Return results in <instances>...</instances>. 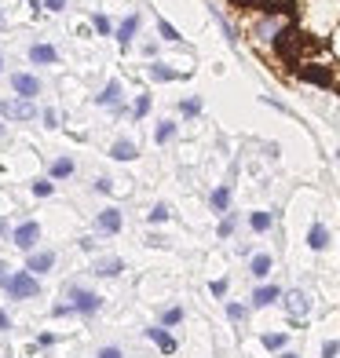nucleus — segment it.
<instances>
[{"instance_id": "obj_42", "label": "nucleus", "mask_w": 340, "mask_h": 358, "mask_svg": "<svg viewBox=\"0 0 340 358\" xmlns=\"http://www.w3.org/2000/svg\"><path fill=\"white\" fill-rule=\"evenodd\" d=\"M227 292V282H213V296H223Z\"/></svg>"}, {"instance_id": "obj_29", "label": "nucleus", "mask_w": 340, "mask_h": 358, "mask_svg": "<svg viewBox=\"0 0 340 358\" xmlns=\"http://www.w3.org/2000/svg\"><path fill=\"white\" fill-rule=\"evenodd\" d=\"M147 220H150V223H169V220H172V213H169V205H154Z\"/></svg>"}, {"instance_id": "obj_4", "label": "nucleus", "mask_w": 340, "mask_h": 358, "mask_svg": "<svg viewBox=\"0 0 340 358\" xmlns=\"http://www.w3.org/2000/svg\"><path fill=\"white\" fill-rule=\"evenodd\" d=\"M0 117L4 121H34L37 106H34V99H4L0 103Z\"/></svg>"}, {"instance_id": "obj_19", "label": "nucleus", "mask_w": 340, "mask_h": 358, "mask_svg": "<svg viewBox=\"0 0 340 358\" xmlns=\"http://www.w3.org/2000/svg\"><path fill=\"white\" fill-rule=\"evenodd\" d=\"M271 267H274V259H271L267 252H260V256H253V264H249V271L256 274V278H267V274H271Z\"/></svg>"}, {"instance_id": "obj_38", "label": "nucleus", "mask_w": 340, "mask_h": 358, "mask_svg": "<svg viewBox=\"0 0 340 358\" xmlns=\"http://www.w3.org/2000/svg\"><path fill=\"white\" fill-rule=\"evenodd\" d=\"M55 344V333H41L37 336V348H52Z\"/></svg>"}, {"instance_id": "obj_18", "label": "nucleus", "mask_w": 340, "mask_h": 358, "mask_svg": "<svg viewBox=\"0 0 340 358\" xmlns=\"http://www.w3.org/2000/svg\"><path fill=\"white\" fill-rule=\"evenodd\" d=\"M150 77H154V80H161V85H165V80H176V77H187V70L180 73V70H172V66H165V62H154V66H150Z\"/></svg>"}, {"instance_id": "obj_37", "label": "nucleus", "mask_w": 340, "mask_h": 358, "mask_svg": "<svg viewBox=\"0 0 340 358\" xmlns=\"http://www.w3.org/2000/svg\"><path fill=\"white\" fill-rule=\"evenodd\" d=\"M8 282H11V271H8L4 259H0V289H8Z\"/></svg>"}, {"instance_id": "obj_5", "label": "nucleus", "mask_w": 340, "mask_h": 358, "mask_svg": "<svg viewBox=\"0 0 340 358\" xmlns=\"http://www.w3.org/2000/svg\"><path fill=\"white\" fill-rule=\"evenodd\" d=\"M37 238H41V223H19L11 231V241H15V249H22V252H34V245H37Z\"/></svg>"}, {"instance_id": "obj_28", "label": "nucleus", "mask_w": 340, "mask_h": 358, "mask_svg": "<svg viewBox=\"0 0 340 358\" xmlns=\"http://www.w3.org/2000/svg\"><path fill=\"white\" fill-rule=\"evenodd\" d=\"M34 194H37V198H52L55 183H52V179H34Z\"/></svg>"}, {"instance_id": "obj_16", "label": "nucleus", "mask_w": 340, "mask_h": 358, "mask_svg": "<svg viewBox=\"0 0 340 358\" xmlns=\"http://www.w3.org/2000/svg\"><path fill=\"white\" fill-rule=\"evenodd\" d=\"M136 29H139V15H128V19L118 26V44H132L136 41Z\"/></svg>"}, {"instance_id": "obj_13", "label": "nucleus", "mask_w": 340, "mask_h": 358, "mask_svg": "<svg viewBox=\"0 0 340 358\" xmlns=\"http://www.w3.org/2000/svg\"><path fill=\"white\" fill-rule=\"evenodd\" d=\"M278 34H282V19H260V22H256V29H253L256 41H274Z\"/></svg>"}, {"instance_id": "obj_6", "label": "nucleus", "mask_w": 340, "mask_h": 358, "mask_svg": "<svg viewBox=\"0 0 340 358\" xmlns=\"http://www.w3.org/2000/svg\"><path fill=\"white\" fill-rule=\"evenodd\" d=\"M11 88H15V99H37V95H41V80L34 73H15Z\"/></svg>"}, {"instance_id": "obj_7", "label": "nucleus", "mask_w": 340, "mask_h": 358, "mask_svg": "<svg viewBox=\"0 0 340 358\" xmlns=\"http://www.w3.org/2000/svg\"><path fill=\"white\" fill-rule=\"evenodd\" d=\"M121 227H125L121 208H103V213L95 216V231H99V234H118Z\"/></svg>"}, {"instance_id": "obj_9", "label": "nucleus", "mask_w": 340, "mask_h": 358, "mask_svg": "<svg viewBox=\"0 0 340 358\" xmlns=\"http://www.w3.org/2000/svg\"><path fill=\"white\" fill-rule=\"evenodd\" d=\"M55 267V252H26V271L29 274H48Z\"/></svg>"}, {"instance_id": "obj_22", "label": "nucleus", "mask_w": 340, "mask_h": 358, "mask_svg": "<svg viewBox=\"0 0 340 358\" xmlns=\"http://www.w3.org/2000/svg\"><path fill=\"white\" fill-rule=\"evenodd\" d=\"M260 344H264L267 351H282V348L289 344V336H285V333H264V336H260Z\"/></svg>"}, {"instance_id": "obj_31", "label": "nucleus", "mask_w": 340, "mask_h": 358, "mask_svg": "<svg viewBox=\"0 0 340 358\" xmlns=\"http://www.w3.org/2000/svg\"><path fill=\"white\" fill-rule=\"evenodd\" d=\"M92 26H95V34H103V37H110V34H113V26H110V19H106V15H95V19H92Z\"/></svg>"}, {"instance_id": "obj_24", "label": "nucleus", "mask_w": 340, "mask_h": 358, "mask_svg": "<svg viewBox=\"0 0 340 358\" xmlns=\"http://www.w3.org/2000/svg\"><path fill=\"white\" fill-rule=\"evenodd\" d=\"M172 136H176V124H172L169 117H165V121H157V132H154V139H157L161 146H165V143H169Z\"/></svg>"}, {"instance_id": "obj_40", "label": "nucleus", "mask_w": 340, "mask_h": 358, "mask_svg": "<svg viewBox=\"0 0 340 358\" xmlns=\"http://www.w3.org/2000/svg\"><path fill=\"white\" fill-rule=\"evenodd\" d=\"M95 190H99V194H113V179H99V183H95Z\"/></svg>"}, {"instance_id": "obj_3", "label": "nucleus", "mask_w": 340, "mask_h": 358, "mask_svg": "<svg viewBox=\"0 0 340 358\" xmlns=\"http://www.w3.org/2000/svg\"><path fill=\"white\" fill-rule=\"evenodd\" d=\"M66 292L73 296V315H99V307H103L99 292H88L80 285H66Z\"/></svg>"}, {"instance_id": "obj_39", "label": "nucleus", "mask_w": 340, "mask_h": 358, "mask_svg": "<svg viewBox=\"0 0 340 358\" xmlns=\"http://www.w3.org/2000/svg\"><path fill=\"white\" fill-rule=\"evenodd\" d=\"M41 4H44L48 11H62V8H66V0H41Z\"/></svg>"}, {"instance_id": "obj_33", "label": "nucleus", "mask_w": 340, "mask_h": 358, "mask_svg": "<svg viewBox=\"0 0 340 358\" xmlns=\"http://www.w3.org/2000/svg\"><path fill=\"white\" fill-rule=\"evenodd\" d=\"M44 124H48V128H59V124H62V113H59V110H44Z\"/></svg>"}, {"instance_id": "obj_17", "label": "nucleus", "mask_w": 340, "mask_h": 358, "mask_svg": "<svg viewBox=\"0 0 340 358\" xmlns=\"http://www.w3.org/2000/svg\"><path fill=\"white\" fill-rule=\"evenodd\" d=\"M95 103H99V106H118L121 103V85H118V80H110V85L99 92V99H95Z\"/></svg>"}, {"instance_id": "obj_34", "label": "nucleus", "mask_w": 340, "mask_h": 358, "mask_svg": "<svg viewBox=\"0 0 340 358\" xmlns=\"http://www.w3.org/2000/svg\"><path fill=\"white\" fill-rule=\"evenodd\" d=\"M340 355V340H330L326 348H322V358H337Z\"/></svg>"}, {"instance_id": "obj_8", "label": "nucleus", "mask_w": 340, "mask_h": 358, "mask_svg": "<svg viewBox=\"0 0 340 358\" xmlns=\"http://www.w3.org/2000/svg\"><path fill=\"white\" fill-rule=\"evenodd\" d=\"M121 271H125V259L121 256H99L92 264V274H99V278H118Z\"/></svg>"}, {"instance_id": "obj_23", "label": "nucleus", "mask_w": 340, "mask_h": 358, "mask_svg": "<svg viewBox=\"0 0 340 358\" xmlns=\"http://www.w3.org/2000/svg\"><path fill=\"white\" fill-rule=\"evenodd\" d=\"M271 223H274V216H271V213H253V216H249V227H253L256 234L271 231Z\"/></svg>"}, {"instance_id": "obj_2", "label": "nucleus", "mask_w": 340, "mask_h": 358, "mask_svg": "<svg viewBox=\"0 0 340 358\" xmlns=\"http://www.w3.org/2000/svg\"><path fill=\"white\" fill-rule=\"evenodd\" d=\"M8 292L15 300H34L37 292H41V282H37V274H29V271H19V274H11V282H8Z\"/></svg>"}, {"instance_id": "obj_46", "label": "nucleus", "mask_w": 340, "mask_h": 358, "mask_svg": "<svg viewBox=\"0 0 340 358\" xmlns=\"http://www.w3.org/2000/svg\"><path fill=\"white\" fill-rule=\"evenodd\" d=\"M0 132H4V121H0Z\"/></svg>"}, {"instance_id": "obj_36", "label": "nucleus", "mask_w": 340, "mask_h": 358, "mask_svg": "<svg viewBox=\"0 0 340 358\" xmlns=\"http://www.w3.org/2000/svg\"><path fill=\"white\" fill-rule=\"evenodd\" d=\"M95 358H125V351L121 348H99V355Z\"/></svg>"}, {"instance_id": "obj_44", "label": "nucleus", "mask_w": 340, "mask_h": 358, "mask_svg": "<svg viewBox=\"0 0 340 358\" xmlns=\"http://www.w3.org/2000/svg\"><path fill=\"white\" fill-rule=\"evenodd\" d=\"M282 358H300V355H297V351H285V355H282Z\"/></svg>"}, {"instance_id": "obj_45", "label": "nucleus", "mask_w": 340, "mask_h": 358, "mask_svg": "<svg viewBox=\"0 0 340 358\" xmlns=\"http://www.w3.org/2000/svg\"><path fill=\"white\" fill-rule=\"evenodd\" d=\"M0 70H4V59H0Z\"/></svg>"}, {"instance_id": "obj_25", "label": "nucleus", "mask_w": 340, "mask_h": 358, "mask_svg": "<svg viewBox=\"0 0 340 358\" xmlns=\"http://www.w3.org/2000/svg\"><path fill=\"white\" fill-rule=\"evenodd\" d=\"M180 322H183V307H169V311H161V329L180 325Z\"/></svg>"}, {"instance_id": "obj_12", "label": "nucleus", "mask_w": 340, "mask_h": 358, "mask_svg": "<svg viewBox=\"0 0 340 358\" xmlns=\"http://www.w3.org/2000/svg\"><path fill=\"white\" fill-rule=\"evenodd\" d=\"M110 157H118V161H136V157H139V146H136L132 139H113Z\"/></svg>"}, {"instance_id": "obj_11", "label": "nucleus", "mask_w": 340, "mask_h": 358, "mask_svg": "<svg viewBox=\"0 0 340 358\" xmlns=\"http://www.w3.org/2000/svg\"><path fill=\"white\" fill-rule=\"evenodd\" d=\"M147 340H154L157 351H165V355H172V351H176L172 333H169V329H161V325H150V329H147Z\"/></svg>"}, {"instance_id": "obj_26", "label": "nucleus", "mask_w": 340, "mask_h": 358, "mask_svg": "<svg viewBox=\"0 0 340 358\" xmlns=\"http://www.w3.org/2000/svg\"><path fill=\"white\" fill-rule=\"evenodd\" d=\"M147 113H150V95L143 92L139 99H136V106H132V117H136V121H143V117H147Z\"/></svg>"}, {"instance_id": "obj_15", "label": "nucleus", "mask_w": 340, "mask_h": 358, "mask_svg": "<svg viewBox=\"0 0 340 358\" xmlns=\"http://www.w3.org/2000/svg\"><path fill=\"white\" fill-rule=\"evenodd\" d=\"M29 59H34L37 66H52V62L59 59V52L52 44H34V48H29Z\"/></svg>"}, {"instance_id": "obj_41", "label": "nucleus", "mask_w": 340, "mask_h": 358, "mask_svg": "<svg viewBox=\"0 0 340 358\" xmlns=\"http://www.w3.org/2000/svg\"><path fill=\"white\" fill-rule=\"evenodd\" d=\"M55 315H59V318H66V315H73V303H55Z\"/></svg>"}, {"instance_id": "obj_30", "label": "nucleus", "mask_w": 340, "mask_h": 358, "mask_svg": "<svg viewBox=\"0 0 340 358\" xmlns=\"http://www.w3.org/2000/svg\"><path fill=\"white\" fill-rule=\"evenodd\" d=\"M180 113H183V117H198V113H201V99H183Z\"/></svg>"}, {"instance_id": "obj_43", "label": "nucleus", "mask_w": 340, "mask_h": 358, "mask_svg": "<svg viewBox=\"0 0 340 358\" xmlns=\"http://www.w3.org/2000/svg\"><path fill=\"white\" fill-rule=\"evenodd\" d=\"M4 329H11V318H8L4 311H0V333H4Z\"/></svg>"}, {"instance_id": "obj_21", "label": "nucleus", "mask_w": 340, "mask_h": 358, "mask_svg": "<svg viewBox=\"0 0 340 358\" xmlns=\"http://www.w3.org/2000/svg\"><path fill=\"white\" fill-rule=\"evenodd\" d=\"M208 205H213L216 213H227V205H231V187H216L213 198H208Z\"/></svg>"}, {"instance_id": "obj_27", "label": "nucleus", "mask_w": 340, "mask_h": 358, "mask_svg": "<svg viewBox=\"0 0 340 358\" xmlns=\"http://www.w3.org/2000/svg\"><path fill=\"white\" fill-rule=\"evenodd\" d=\"M227 318H231V322H246L249 318V307L246 303H227Z\"/></svg>"}, {"instance_id": "obj_35", "label": "nucleus", "mask_w": 340, "mask_h": 358, "mask_svg": "<svg viewBox=\"0 0 340 358\" xmlns=\"http://www.w3.org/2000/svg\"><path fill=\"white\" fill-rule=\"evenodd\" d=\"M234 234V216H227L223 223H220V238H231Z\"/></svg>"}, {"instance_id": "obj_32", "label": "nucleus", "mask_w": 340, "mask_h": 358, "mask_svg": "<svg viewBox=\"0 0 340 358\" xmlns=\"http://www.w3.org/2000/svg\"><path fill=\"white\" fill-rule=\"evenodd\" d=\"M157 34H161V37H165V41H172V44H176V41H180V34H176V29H172V22H165V19H161V22H157Z\"/></svg>"}, {"instance_id": "obj_1", "label": "nucleus", "mask_w": 340, "mask_h": 358, "mask_svg": "<svg viewBox=\"0 0 340 358\" xmlns=\"http://www.w3.org/2000/svg\"><path fill=\"white\" fill-rule=\"evenodd\" d=\"M282 307H285L289 322H293V325H304L307 315H311V296H307L304 289H289V292H282Z\"/></svg>"}, {"instance_id": "obj_20", "label": "nucleus", "mask_w": 340, "mask_h": 358, "mask_svg": "<svg viewBox=\"0 0 340 358\" xmlns=\"http://www.w3.org/2000/svg\"><path fill=\"white\" fill-rule=\"evenodd\" d=\"M70 176H73V161H70V157H59V161H52V176H48L52 183H55V179H70Z\"/></svg>"}, {"instance_id": "obj_14", "label": "nucleus", "mask_w": 340, "mask_h": 358, "mask_svg": "<svg viewBox=\"0 0 340 358\" xmlns=\"http://www.w3.org/2000/svg\"><path fill=\"white\" fill-rule=\"evenodd\" d=\"M307 245H311L315 252L330 249V231H326V223H311V231H307Z\"/></svg>"}, {"instance_id": "obj_10", "label": "nucleus", "mask_w": 340, "mask_h": 358, "mask_svg": "<svg viewBox=\"0 0 340 358\" xmlns=\"http://www.w3.org/2000/svg\"><path fill=\"white\" fill-rule=\"evenodd\" d=\"M274 300H282V289L278 285H256V292H253V307H271Z\"/></svg>"}]
</instances>
